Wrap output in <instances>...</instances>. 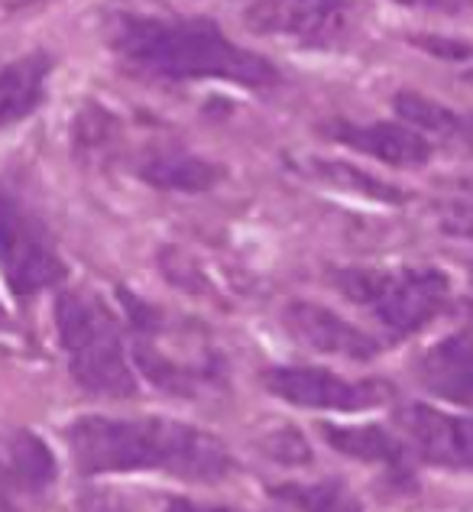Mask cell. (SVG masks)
Instances as JSON below:
<instances>
[{
  "mask_svg": "<svg viewBox=\"0 0 473 512\" xmlns=\"http://www.w3.org/2000/svg\"><path fill=\"white\" fill-rule=\"evenodd\" d=\"M418 380L451 402H473V328L431 347L418 363Z\"/></svg>",
  "mask_w": 473,
  "mask_h": 512,
  "instance_id": "obj_12",
  "label": "cell"
},
{
  "mask_svg": "<svg viewBox=\"0 0 473 512\" xmlns=\"http://www.w3.org/2000/svg\"><path fill=\"white\" fill-rule=\"evenodd\" d=\"M438 227L451 237L473 240V205L470 201H448L438 208Z\"/></svg>",
  "mask_w": 473,
  "mask_h": 512,
  "instance_id": "obj_19",
  "label": "cell"
},
{
  "mask_svg": "<svg viewBox=\"0 0 473 512\" xmlns=\"http://www.w3.org/2000/svg\"><path fill=\"white\" fill-rule=\"evenodd\" d=\"M276 496L292 503L299 512H363L354 493L334 480H318V483H286L279 487Z\"/></svg>",
  "mask_w": 473,
  "mask_h": 512,
  "instance_id": "obj_17",
  "label": "cell"
},
{
  "mask_svg": "<svg viewBox=\"0 0 473 512\" xmlns=\"http://www.w3.org/2000/svg\"><path fill=\"white\" fill-rule=\"evenodd\" d=\"M263 383L273 396L302 409L360 412L383 406L393 396L380 380H344L324 367H273L263 373Z\"/></svg>",
  "mask_w": 473,
  "mask_h": 512,
  "instance_id": "obj_7",
  "label": "cell"
},
{
  "mask_svg": "<svg viewBox=\"0 0 473 512\" xmlns=\"http://www.w3.org/2000/svg\"><path fill=\"white\" fill-rule=\"evenodd\" d=\"M282 321H286V328L295 341L312 350H321V354L350 357V360H370L380 354V344H376L367 331L350 325L347 318L334 315L331 308H324V305L292 302L286 305Z\"/></svg>",
  "mask_w": 473,
  "mask_h": 512,
  "instance_id": "obj_10",
  "label": "cell"
},
{
  "mask_svg": "<svg viewBox=\"0 0 473 512\" xmlns=\"http://www.w3.org/2000/svg\"><path fill=\"white\" fill-rule=\"evenodd\" d=\"M266 451L282 464H302V461L312 457V454H308V444L289 428H282V431H276L273 438H266Z\"/></svg>",
  "mask_w": 473,
  "mask_h": 512,
  "instance_id": "obj_20",
  "label": "cell"
},
{
  "mask_svg": "<svg viewBox=\"0 0 473 512\" xmlns=\"http://www.w3.org/2000/svg\"><path fill=\"white\" fill-rule=\"evenodd\" d=\"M0 325H4V308H0Z\"/></svg>",
  "mask_w": 473,
  "mask_h": 512,
  "instance_id": "obj_25",
  "label": "cell"
},
{
  "mask_svg": "<svg viewBox=\"0 0 473 512\" xmlns=\"http://www.w3.org/2000/svg\"><path fill=\"white\" fill-rule=\"evenodd\" d=\"M396 111H399V117L409 120V124L422 127L428 133H438V137H448V140H473L470 120H464L461 114H454L451 107H444L438 101L425 98V94L399 91L396 94Z\"/></svg>",
  "mask_w": 473,
  "mask_h": 512,
  "instance_id": "obj_16",
  "label": "cell"
},
{
  "mask_svg": "<svg viewBox=\"0 0 473 512\" xmlns=\"http://www.w3.org/2000/svg\"><path fill=\"white\" fill-rule=\"evenodd\" d=\"M0 273L17 299L59 286L69 273L46 227L7 192H0Z\"/></svg>",
  "mask_w": 473,
  "mask_h": 512,
  "instance_id": "obj_5",
  "label": "cell"
},
{
  "mask_svg": "<svg viewBox=\"0 0 473 512\" xmlns=\"http://www.w3.org/2000/svg\"><path fill=\"white\" fill-rule=\"evenodd\" d=\"M143 182L169 192H205L221 179V169L185 150H150L137 163Z\"/></svg>",
  "mask_w": 473,
  "mask_h": 512,
  "instance_id": "obj_15",
  "label": "cell"
},
{
  "mask_svg": "<svg viewBox=\"0 0 473 512\" xmlns=\"http://www.w3.org/2000/svg\"><path fill=\"white\" fill-rule=\"evenodd\" d=\"M357 13V0H256L243 23L256 36H289L308 49H328L354 33Z\"/></svg>",
  "mask_w": 473,
  "mask_h": 512,
  "instance_id": "obj_6",
  "label": "cell"
},
{
  "mask_svg": "<svg viewBox=\"0 0 473 512\" xmlns=\"http://www.w3.org/2000/svg\"><path fill=\"white\" fill-rule=\"evenodd\" d=\"M470 308H473V295H470Z\"/></svg>",
  "mask_w": 473,
  "mask_h": 512,
  "instance_id": "obj_26",
  "label": "cell"
},
{
  "mask_svg": "<svg viewBox=\"0 0 473 512\" xmlns=\"http://www.w3.org/2000/svg\"><path fill=\"white\" fill-rule=\"evenodd\" d=\"M59 341L69 354V370L78 386L94 396L127 399L137 393L133 367L124 350L117 318L88 289L62 292L56 302Z\"/></svg>",
  "mask_w": 473,
  "mask_h": 512,
  "instance_id": "obj_3",
  "label": "cell"
},
{
  "mask_svg": "<svg viewBox=\"0 0 473 512\" xmlns=\"http://www.w3.org/2000/svg\"><path fill=\"white\" fill-rule=\"evenodd\" d=\"M396 4H405V7H441L444 0H396Z\"/></svg>",
  "mask_w": 473,
  "mask_h": 512,
  "instance_id": "obj_22",
  "label": "cell"
},
{
  "mask_svg": "<svg viewBox=\"0 0 473 512\" xmlns=\"http://www.w3.org/2000/svg\"><path fill=\"white\" fill-rule=\"evenodd\" d=\"M464 78H467V82H470V85H473V72H467V75H464Z\"/></svg>",
  "mask_w": 473,
  "mask_h": 512,
  "instance_id": "obj_24",
  "label": "cell"
},
{
  "mask_svg": "<svg viewBox=\"0 0 473 512\" xmlns=\"http://www.w3.org/2000/svg\"><path fill=\"white\" fill-rule=\"evenodd\" d=\"M52 72L49 52H30L0 69V127L20 124L46 98V78Z\"/></svg>",
  "mask_w": 473,
  "mask_h": 512,
  "instance_id": "obj_13",
  "label": "cell"
},
{
  "mask_svg": "<svg viewBox=\"0 0 473 512\" xmlns=\"http://www.w3.org/2000/svg\"><path fill=\"white\" fill-rule=\"evenodd\" d=\"M324 137L350 146L357 153H367L380 159L386 166L415 169L425 166L431 159V143L418 130L399 127V124H350V120H337V124H324Z\"/></svg>",
  "mask_w": 473,
  "mask_h": 512,
  "instance_id": "obj_11",
  "label": "cell"
},
{
  "mask_svg": "<svg viewBox=\"0 0 473 512\" xmlns=\"http://www.w3.org/2000/svg\"><path fill=\"white\" fill-rule=\"evenodd\" d=\"M399 428L428 464L473 470V419L438 412L431 406H405L399 412Z\"/></svg>",
  "mask_w": 473,
  "mask_h": 512,
  "instance_id": "obj_8",
  "label": "cell"
},
{
  "mask_svg": "<svg viewBox=\"0 0 473 512\" xmlns=\"http://www.w3.org/2000/svg\"><path fill=\"white\" fill-rule=\"evenodd\" d=\"M56 483V457L33 431H17L0 444V512H23V500L43 496Z\"/></svg>",
  "mask_w": 473,
  "mask_h": 512,
  "instance_id": "obj_9",
  "label": "cell"
},
{
  "mask_svg": "<svg viewBox=\"0 0 473 512\" xmlns=\"http://www.w3.org/2000/svg\"><path fill=\"white\" fill-rule=\"evenodd\" d=\"M334 286L350 302L380 318L393 334H412L435 321L451 305V279L431 266H399V269H337Z\"/></svg>",
  "mask_w": 473,
  "mask_h": 512,
  "instance_id": "obj_4",
  "label": "cell"
},
{
  "mask_svg": "<svg viewBox=\"0 0 473 512\" xmlns=\"http://www.w3.org/2000/svg\"><path fill=\"white\" fill-rule=\"evenodd\" d=\"M312 175H318L321 182H328L334 188H347V192L373 198V201H402L405 198L402 188L386 185L376 179V175L360 172L350 163H312Z\"/></svg>",
  "mask_w": 473,
  "mask_h": 512,
  "instance_id": "obj_18",
  "label": "cell"
},
{
  "mask_svg": "<svg viewBox=\"0 0 473 512\" xmlns=\"http://www.w3.org/2000/svg\"><path fill=\"white\" fill-rule=\"evenodd\" d=\"M69 451L78 474H162L214 483L231 474V454L224 444L192 425L169 419H104L88 415L69 431Z\"/></svg>",
  "mask_w": 473,
  "mask_h": 512,
  "instance_id": "obj_2",
  "label": "cell"
},
{
  "mask_svg": "<svg viewBox=\"0 0 473 512\" xmlns=\"http://www.w3.org/2000/svg\"><path fill=\"white\" fill-rule=\"evenodd\" d=\"M33 4H39V0H4L7 10H23V7H33Z\"/></svg>",
  "mask_w": 473,
  "mask_h": 512,
  "instance_id": "obj_23",
  "label": "cell"
},
{
  "mask_svg": "<svg viewBox=\"0 0 473 512\" xmlns=\"http://www.w3.org/2000/svg\"><path fill=\"white\" fill-rule=\"evenodd\" d=\"M166 512H237V509H224V506H201L192 500H172Z\"/></svg>",
  "mask_w": 473,
  "mask_h": 512,
  "instance_id": "obj_21",
  "label": "cell"
},
{
  "mask_svg": "<svg viewBox=\"0 0 473 512\" xmlns=\"http://www.w3.org/2000/svg\"><path fill=\"white\" fill-rule=\"evenodd\" d=\"M321 431L334 451L357 457V461H367V464H383L396 480H409V451H405V444L389 435L386 428H380V425H360V428L324 425Z\"/></svg>",
  "mask_w": 473,
  "mask_h": 512,
  "instance_id": "obj_14",
  "label": "cell"
},
{
  "mask_svg": "<svg viewBox=\"0 0 473 512\" xmlns=\"http://www.w3.org/2000/svg\"><path fill=\"white\" fill-rule=\"evenodd\" d=\"M107 43L133 72L166 78V82L221 78L247 88H269L279 82L273 62L234 46L214 20L117 13L107 20Z\"/></svg>",
  "mask_w": 473,
  "mask_h": 512,
  "instance_id": "obj_1",
  "label": "cell"
}]
</instances>
